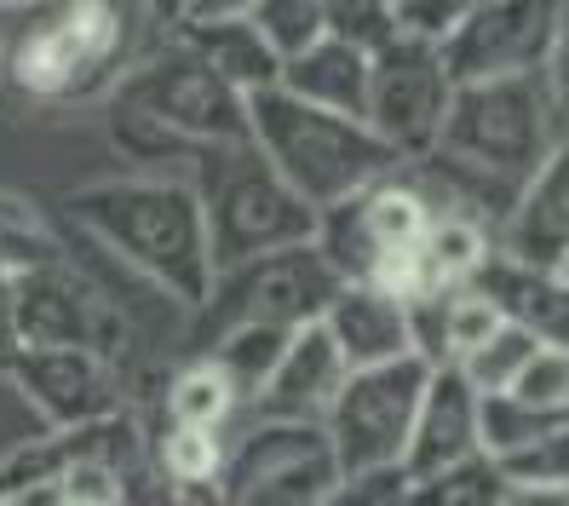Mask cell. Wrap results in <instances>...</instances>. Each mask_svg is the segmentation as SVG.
I'll use <instances>...</instances> for the list:
<instances>
[{
	"mask_svg": "<svg viewBox=\"0 0 569 506\" xmlns=\"http://www.w3.org/2000/svg\"><path fill=\"white\" fill-rule=\"evenodd\" d=\"M558 426H569V409H529V403H518L512 391L478 397V444H483L489 460L541 444V437L558 431Z\"/></svg>",
	"mask_w": 569,
	"mask_h": 506,
	"instance_id": "26",
	"label": "cell"
},
{
	"mask_svg": "<svg viewBox=\"0 0 569 506\" xmlns=\"http://www.w3.org/2000/svg\"><path fill=\"white\" fill-rule=\"evenodd\" d=\"M277 87L306 98V105H317V110L362 121V110H368V47H357L346 36H322V41L282 58Z\"/></svg>",
	"mask_w": 569,
	"mask_h": 506,
	"instance_id": "20",
	"label": "cell"
},
{
	"mask_svg": "<svg viewBox=\"0 0 569 506\" xmlns=\"http://www.w3.org/2000/svg\"><path fill=\"white\" fill-rule=\"evenodd\" d=\"M472 288L507 323H518L535 346L569 351V282H558L552 271H535V265H518L507 254H489L478 265Z\"/></svg>",
	"mask_w": 569,
	"mask_h": 506,
	"instance_id": "19",
	"label": "cell"
},
{
	"mask_svg": "<svg viewBox=\"0 0 569 506\" xmlns=\"http://www.w3.org/2000/svg\"><path fill=\"white\" fill-rule=\"evenodd\" d=\"M173 36H179L196 58H202L224 87H237L242 98H248V92H264V87H277V76H282V58H277V47L253 29V18L173 23Z\"/></svg>",
	"mask_w": 569,
	"mask_h": 506,
	"instance_id": "21",
	"label": "cell"
},
{
	"mask_svg": "<svg viewBox=\"0 0 569 506\" xmlns=\"http://www.w3.org/2000/svg\"><path fill=\"white\" fill-rule=\"evenodd\" d=\"M161 506H208V500H184V495H173V500H161Z\"/></svg>",
	"mask_w": 569,
	"mask_h": 506,
	"instance_id": "41",
	"label": "cell"
},
{
	"mask_svg": "<svg viewBox=\"0 0 569 506\" xmlns=\"http://www.w3.org/2000/svg\"><path fill=\"white\" fill-rule=\"evenodd\" d=\"M483 0H397L391 18L397 29H409V36H426V41H443L449 29L466 18V12H478Z\"/></svg>",
	"mask_w": 569,
	"mask_h": 506,
	"instance_id": "33",
	"label": "cell"
},
{
	"mask_svg": "<svg viewBox=\"0 0 569 506\" xmlns=\"http://www.w3.org/2000/svg\"><path fill=\"white\" fill-rule=\"evenodd\" d=\"M333 351L346 357V368H380L397 357H415L409 346V306L386 288L368 282H340V294L328 299V311L317 317Z\"/></svg>",
	"mask_w": 569,
	"mask_h": 506,
	"instance_id": "17",
	"label": "cell"
},
{
	"mask_svg": "<svg viewBox=\"0 0 569 506\" xmlns=\"http://www.w3.org/2000/svg\"><path fill=\"white\" fill-rule=\"evenodd\" d=\"M144 7H150L156 29H173V23L184 18V7H190V0H144Z\"/></svg>",
	"mask_w": 569,
	"mask_h": 506,
	"instance_id": "38",
	"label": "cell"
},
{
	"mask_svg": "<svg viewBox=\"0 0 569 506\" xmlns=\"http://www.w3.org/2000/svg\"><path fill=\"white\" fill-rule=\"evenodd\" d=\"M438 208L431 196L420 190L415 167H391L375 185H362L357 196L333 201V208L317 214V236L311 248L328 259V271L340 282H368V288H386L409 306L420 299V242Z\"/></svg>",
	"mask_w": 569,
	"mask_h": 506,
	"instance_id": "5",
	"label": "cell"
},
{
	"mask_svg": "<svg viewBox=\"0 0 569 506\" xmlns=\"http://www.w3.org/2000/svg\"><path fill=\"white\" fill-rule=\"evenodd\" d=\"M563 0H483L438 41L443 70L460 81H495V76H541V63L558 36Z\"/></svg>",
	"mask_w": 569,
	"mask_h": 506,
	"instance_id": "13",
	"label": "cell"
},
{
	"mask_svg": "<svg viewBox=\"0 0 569 506\" xmlns=\"http://www.w3.org/2000/svg\"><path fill=\"white\" fill-rule=\"evenodd\" d=\"M288 340H293V328H282V323H237V328H224L219 340L202 346L196 357H208L219 375L230 380V391H237V409L248 415L253 397L264 391V380L277 375Z\"/></svg>",
	"mask_w": 569,
	"mask_h": 506,
	"instance_id": "23",
	"label": "cell"
},
{
	"mask_svg": "<svg viewBox=\"0 0 569 506\" xmlns=\"http://www.w3.org/2000/svg\"><path fill=\"white\" fill-rule=\"evenodd\" d=\"M529 357H535V340H529V334H523L518 323H500L483 346H472V351H466L460 363H449V368H460V375L472 380V391L489 397V391H507Z\"/></svg>",
	"mask_w": 569,
	"mask_h": 506,
	"instance_id": "28",
	"label": "cell"
},
{
	"mask_svg": "<svg viewBox=\"0 0 569 506\" xmlns=\"http://www.w3.org/2000/svg\"><path fill=\"white\" fill-rule=\"evenodd\" d=\"M110 98L127 105V110H139L144 121H156L161 132H173V139H184V145H237V139H248V98L237 87H224L179 36L150 47Z\"/></svg>",
	"mask_w": 569,
	"mask_h": 506,
	"instance_id": "9",
	"label": "cell"
},
{
	"mask_svg": "<svg viewBox=\"0 0 569 506\" xmlns=\"http://www.w3.org/2000/svg\"><path fill=\"white\" fill-rule=\"evenodd\" d=\"M0 81L18 98L47 110L98 105L132 76V63L150 52V7L144 0H36L12 12Z\"/></svg>",
	"mask_w": 569,
	"mask_h": 506,
	"instance_id": "1",
	"label": "cell"
},
{
	"mask_svg": "<svg viewBox=\"0 0 569 506\" xmlns=\"http://www.w3.org/2000/svg\"><path fill=\"white\" fill-rule=\"evenodd\" d=\"M351 375L346 357L333 351V340L322 334V323H306L293 328V340L277 363V375L264 380V391L253 397L248 420H311L322 426L333 391H340V380Z\"/></svg>",
	"mask_w": 569,
	"mask_h": 506,
	"instance_id": "16",
	"label": "cell"
},
{
	"mask_svg": "<svg viewBox=\"0 0 569 506\" xmlns=\"http://www.w3.org/2000/svg\"><path fill=\"white\" fill-rule=\"evenodd\" d=\"M63 225L98 254L144 277L156 294H167L179 311H196L213 288V259H208V230L202 208L184 179H156V173H121L98 179L63 196Z\"/></svg>",
	"mask_w": 569,
	"mask_h": 506,
	"instance_id": "2",
	"label": "cell"
},
{
	"mask_svg": "<svg viewBox=\"0 0 569 506\" xmlns=\"http://www.w3.org/2000/svg\"><path fill=\"white\" fill-rule=\"evenodd\" d=\"M495 254L535 265V271H552L569 254V132H558L547 161L518 185L507 219L495 225Z\"/></svg>",
	"mask_w": 569,
	"mask_h": 506,
	"instance_id": "15",
	"label": "cell"
},
{
	"mask_svg": "<svg viewBox=\"0 0 569 506\" xmlns=\"http://www.w3.org/2000/svg\"><path fill=\"white\" fill-rule=\"evenodd\" d=\"M0 52H7V18H0Z\"/></svg>",
	"mask_w": 569,
	"mask_h": 506,
	"instance_id": "42",
	"label": "cell"
},
{
	"mask_svg": "<svg viewBox=\"0 0 569 506\" xmlns=\"http://www.w3.org/2000/svg\"><path fill=\"white\" fill-rule=\"evenodd\" d=\"M529 409H569V351L535 346V357L518 368V380L507 386Z\"/></svg>",
	"mask_w": 569,
	"mask_h": 506,
	"instance_id": "31",
	"label": "cell"
},
{
	"mask_svg": "<svg viewBox=\"0 0 569 506\" xmlns=\"http://www.w3.org/2000/svg\"><path fill=\"white\" fill-rule=\"evenodd\" d=\"M397 495H403V489H397ZM397 495H391V500H386V506H403V500H397Z\"/></svg>",
	"mask_w": 569,
	"mask_h": 506,
	"instance_id": "43",
	"label": "cell"
},
{
	"mask_svg": "<svg viewBox=\"0 0 569 506\" xmlns=\"http://www.w3.org/2000/svg\"><path fill=\"white\" fill-rule=\"evenodd\" d=\"M52 259H63L58 230L29 208V201L0 196V282H18L23 271L52 265Z\"/></svg>",
	"mask_w": 569,
	"mask_h": 506,
	"instance_id": "27",
	"label": "cell"
},
{
	"mask_svg": "<svg viewBox=\"0 0 569 506\" xmlns=\"http://www.w3.org/2000/svg\"><path fill=\"white\" fill-rule=\"evenodd\" d=\"M340 466L311 420H248L224 455L213 506H322L340 489Z\"/></svg>",
	"mask_w": 569,
	"mask_h": 506,
	"instance_id": "11",
	"label": "cell"
},
{
	"mask_svg": "<svg viewBox=\"0 0 569 506\" xmlns=\"http://www.w3.org/2000/svg\"><path fill=\"white\" fill-rule=\"evenodd\" d=\"M253 0H190L179 23H202V18H248Z\"/></svg>",
	"mask_w": 569,
	"mask_h": 506,
	"instance_id": "35",
	"label": "cell"
},
{
	"mask_svg": "<svg viewBox=\"0 0 569 506\" xmlns=\"http://www.w3.org/2000/svg\"><path fill=\"white\" fill-rule=\"evenodd\" d=\"M248 139L259 145V156L277 167V179L306 201L311 214L357 196L362 185L391 173V167H403L375 132H368V121L317 110V105H306V98H293L282 87L248 92Z\"/></svg>",
	"mask_w": 569,
	"mask_h": 506,
	"instance_id": "4",
	"label": "cell"
},
{
	"mask_svg": "<svg viewBox=\"0 0 569 506\" xmlns=\"http://www.w3.org/2000/svg\"><path fill=\"white\" fill-rule=\"evenodd\" d=\"M184 185L196 196V208H202L213 277L317 236V214L277 179V167L259 156L253 139L196 145L184 161Z\"/></svg>",
	"mask_w": 569,
	"mask_h": 506,
	"instance_id": "3",
	"label": "cell"
},
{
	"mask_svg": "<svg viewBox=\"0 0 569 506\" xmlns=\"http://www.w3.org/2000/svg\"><path fill=\"white\" fill-rule=\"evenodd\" d=\"M552 277H558V282H569V254H563V259L552 265Z\"/></svg>",
	"mask_w": 569,
	"mask_h": 506,
	"instance_id": "40",
	"label": "cell"
},
{
	"mask_svg": "<svg viewBox=\"0 0 569 506\" xmlns=\"http://www.w3.org/2000/svg\"><path fill=\"white\" fill-rule=\"evenodd\" d=\"M340 294V277L328 271V259L299 242L282 254L248 259L237 271H219L208 299L190 311V357L213 346L224 328L237 323H282V328H306L328 311V299Z\"/></svg>",
	"mask_w": 569,
	"mask_h": 506,
	"instance_id": "8",
	"label": "cell"
},
{
	"mask_svg": "<svg viewBox=\"0 0 569 506\" xmlns=\"http://www.w3.org/2000/svg\"><path fill=\"white\" fill-rule=\"evenodd\" d=\"M466 455H483V444H478V391L460 368H431V380L420 391L415 431H409L403 478H426V472L455 466Z\"/></svg>",
	"mask_w": 569,
	"mask_h": 506,
	"instance_id": "18",
	"label": "cell"
},
{
	"mask_svg": "<svg viewBox=\"0 0 569 506\" xmlns=\"http://www.w3.org/2000/svg\"><path fill=\"white\" fill-rule=\"evenodd\" d=\"M150 437V466L156 478L184 495V500H208L219 495V478H224V455H230V431L219 426H179V420H156Z\"/></svg>",
	"mask_w": 569,
	"mask_h": 506,
	"instance_id": "22",
	"label": "cell"
},
{
	"mask_svg": "<svg viewBox=\"0 0 569 506\" xmlns=\"http://www.w3.org/2000/svg\"><path fill=\"white\" fill-rule=\"evenodd\" d=\"M403 506H507V478L489 455H466L426 478H403Z\"/></svg>",
	"mask_w": 569,
	"mask_h": 506,
	"instance_id": "25",
	"label": "cell"
},
{
	"mask_svg": "<svg viewBox=\"0 0 569 506\" xmlns=\"http://www.w3.org/2000/svg\"><path fill=\"white\" fill-rule=\"evenodd\" d=\"M237 415H242L237 391H230V380L208 357H190L184 368H173V380H167V391H161V420H179V426H219V431H230Z\"/></svg>",
	"mask_w": 569,
	"mask_h": 506,
	"instance_id": "24",
	"label": "cell"
},
{
	"mask_svg": "<svg viewBox=\"0 0 569 506\" xmlns=\"http://www.w3.org/2000/svg\"><path fill=\"white\" fill-rule=\"evenodd\" d=\"M507 506H569V489H507Z\"/></svg>",
	"mask_w": 569,
	"mask_h": 506,
	"instance_id": "36",
	"label": "cell"
},
{
	"mask_svg": "<svg viewBox=\"0 0 569 506\" xmlns=\"http://www.w3.org/2000/svg\"><path fill=\"white\" fill-rule=\"evenodd\" d=\"M455 98V76L443 70L438 41L391 29V36L368 52V132L397 156V161H420L438 150V132Z\"/></svg>",
	"mask_w": 569,
	"mask_h": 506,
	"instance_id": "10",
	"label": "cell"
},
{
	"mask_svg": "<svg viewBox=\"0 0 569 506\" xmlns=\"http://www.w3.org/2000/svg\"><path fill=\"white\" fill-rule=\"evenodd\" d=\"M431 380L426 357H397L380 368H351L333 391L322 437L333 449L340 478H375V472H403L409 431L420 415V391Z\"/></svg>",
	"mask_w": 569,
	"mask_h": 506,
	"instance_id": "7",
	"label": "cell"
},
{
	"mask_svg": "<svg viewBox=\"0 0 569 506\" xmlns=\"http://www.w3.org/2000/svg\"><path fill=\"white\" fill-rule=\"evenodd\" d=\"M7 380L23 391V403L36 409L52 431L58 426H87L127 409V391L110 357L92 351H58V346H12L7 351Z\"/></svg>",
	"mask_w": 569,
	"mask_h": 506,
	"instance_id": "14",
	"label": "cell"
},
{
	"mask_svg": "<svg viewBox=\"0 0 569 506\" xmlns=\"http://www.w3.org/2000/svg\"><path fill=\"white\" fill-rule=\"evenodd\" d=\"M500 478L507 489H569V426L547 431L541 444H529L518 455H500Z\"/></svg>",
	"mask_w": 569,
	"mask_h": 506,
	"instance_id": "30",
	"label": "cell"
},
{
	"mask_svg": "<svg viewBox=\"0 0 569 506\" xmlns=\"http://www.w3.org/2000/svg\"><path fill=\"white\" fill-rule=\"evenodd\" d=\"M541 81H547V98H552L558 127L569 132V0H563V12H558V36H552V52H547V63H541Z\"/></svg>",
	"mask_w": 569,
	"mask_h": 506,
	"instance_id": "34",
	"label": "cell"
},
{
	"mask_svg": "<svg viewBox=\"0 0 569 506\" xmlns=\"http://www.w3.org/2000/svg\"><path fill=\"white\" fill-rule=\"evenodd\" d=\"M558 116L541 76H495L460 81L449 98V116L438 132V156H449L466 173L489 179L495 190L518 196V185L547 161L558 145Z\"/></svg>",
	"mask_w": 569,
	"mask_h": 506,
	"instance_id": "6",
	"label": "cell"
},
{
	"mask_svg": "<svg viewBox=\"0 0 569 506\" xmlns=\"http://www.w3.org/2000/svg\"><path fill=\"white\" fill-rule=\"evenodd\" d=\"M12 334H18V346L92 351V357L116 363L127 346V317L98 294V282L81 265L52 259L12 282Z\"/></svg>",
	"mask_w": 569,
	"mask_h": 506,
	"instance_id": "12",
	"label": "cell"
},
{
	"mask_svg": "<svg viewBox=\"0 0 569 506\" xmlns=\"http://www.w3.org/2000/svg\"><path fill=\"white\" fill-rule=\"evenodd\" d=\"M386 7H397V0H386Z\"/></svg>",
	"mask_w": 569,
	"mask_h": 506,
	"instance_id": "44",
	"label": "cell"
},
{
	"mask_svg": "<svg viewBox=\"0 0 569 506\" xmlns=\"http://www.w3.org/2000/svg\"><path fill=\"white\" fill-rule=\"evenodd\" d=\"M23 7H36V0H0V18H12V12H23Z\"/></svg>",
	"mask_w": 569,
	"mask_h": 506,
	"instance_id": "39",
	"label": "cell"
},
{
	"mask_svg": "<svg viewBox=\"0 0 569 506\" xmlns=\"http://www.w3.org/2000/svg\"><path fill=\"white\" fill-rule=\"evenodd\" d=\"M12 346H18V334H12V282H0V363H7Z\"/></svg>",
	"mask_w": 569,
	"mask_h": 506,
	"instance_id": "37",
	"label": "cell"
},
{
	"mask_svg": "<svg viewBox=\"0 0 569 506\" xmlns=\"http://www.w3.org/2000/svg\"><path fill=\"white\" fill-rule=\"evenodd\" d=\"M248 18H253L259 36L277 47V58H288V52L328 36V7L322 0H253Z\"/></svg>",
	"mask_w": 569,
	"mask_h": 506,
	"instance_id": "29",
	"label": "cell"
},
{
	"mask_svg": "<svg viewBox=\"0 0 569 506\" xmlns=\"http://www.w3.org/2000/svg\"><path fill=\"white\" fill-rule=\"evenodd\" d=\"M322 7H328V36H346V41H357L368 52L397 29L386 0H322Z\"/></svg>",
	"mask_w": 569,
	"mask_h": 506,
	"instance_id": "32",
	"label": "cell"
}]
</instances>
